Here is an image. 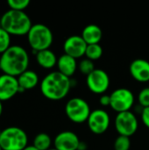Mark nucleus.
<instances>
[{
	"instance_id": "nucleus-1",
	"label": "nucleus",
	"mask_w": 149,
	"mask_h": 150,
	"mask_svg": "<svg viewBox=\"0 0 149 150\" xmlns=\"http://www.w3.org/2000/svg\"><path fill=\"white\" fill-rule=\"evenodd\" d=\"M28 53L21 46L11 45L4 53L1 54L0 69L4 72V74L18 77L28 69Z\"/></svg>"
},
{
	"instance_id": "nucleus-2",
	"label": "nucleus",
	"mask_w": 149,
	"mask_h": 150,
	"mask_svg": "<svg viewBox=\"0 0 149 150\" xmlns=\"http://www.w3.org/2000/svg\"><path fill=\"white\" fill-rule=\"evenodd\" d=\"M42 95L52 101L63 99L68 94L72 82L69 77L59 71H53L43 77L40 84Z\"/></svg>"
},
{
	"instance_id": "nucleus-3",
	"label": "nucleus",
	"mask_w": 149,
	"mask_h": 150,
	"mask_svg": "<svg viewBox=\"0 0 149 150\" xmlns=\"http://www.w3.org/2000/svg\"><path fill=\"white\" fill-rule=\"evenodd\" d=\"M0 26L11 35H27L32 26L30 17L22 11L8 10L0 18Z\"/></svg>"
},
{
	"instance_id": "nucleus-4",
	"label": "nucleus",
	"mask_w": 149,
	"mask_h": 150,
	"mask_svg": "<svg viewBox=\"0 0 149 150\" xmlns=\"http://www.w3.org/2000/svg\"><path fill=\"white\" fill-rule=\"evenodd\" d=\"M27 40L35 53L49 49L54 41V35L51 29L44 24H34L27 33Z\"/></svg>"
},
{
	"instance_id": "nucleus-5",
	"label": "nucleus",
	"mask_w": 149,
	"mask_h": 150,
	"mask_svg": "<svg viewBox=\"0 0 149 150\" xmlns=\"http://www.w3.org/2000/svg\"><path fill=\"white\" fill-rule=\"evenodd\" d=\"M28 146L26 133L18 127H8L0 132V147L3 150H24Z\"/></svg>"
},
{
	"instance_id": "nucleus-6",
	"label": "nucleus",
	"mask_w": 149,
	"mask_h": 150,
	"mask_svg": "<svg viewBox=\"0 0 149 150\" xmlns=\"http://www.w3.org/2000/svg\"><path fill=\"white\" fill-rule=\"evenodd\" d=\"M65 112L70 121L82 124L87 122L91 111L86 100L82 98H72L66 103Z\"/></svg>"
},
{
	"instance_id": "nucleus-7",
	"label": "nucleus",
	"mask_w": 149,
	"mask_h": 150,
	"mask_svg": "<svg viewBox=\"0 0 149 150\" xmlns=\"http://www.w3.org/2000/svg\"><path fill=\"white\" fill-rule=\"evenodd\" d=\"M114 125L119 135L129 138L137 132L139 127L137 117L131 111L118 113L115 118Z\"/></svg>"
},
{
	"instance_id": "nucleus-8",
	"label": "nucleus",
	"mask_w": 149,
	"mask_h": 150,
	"mask_svg": "<svg viewBox=\"0 0 149 150\" xmlns=\"http://www.w3.org/2000/svg\"><path fill=\"white\" fill-rule=\"evenodd\" d=\"M111 108L119 112H128L134 105V95L126 88H119L111 95Z\"/></svg>"
},
{
	"instance_id": "nucleus-9",
	"label": "nucleus",
	"mask_w": 149,
	"mask_h": 150,
	"mask_svg": "<svg viewBox=\"0 0 149 150\" xmlns=\"http://www.w3.org/2000/svg\"><path fill=\"white\" fill-rule=\"evenodd\" d=\"M86 83L92 93L103 95L109 89L110 77L104 69H95L86 76Z\"/></svg>"
},
{
	"instance_id": "nucleus-10",
	"label": "nucleus",
	"mask_w": 149,
	"mask_h": 150,
	"mask_svg": "<svg viewBox=\"0 0 149 150\" xmlns=\"http://www.w3.org/2000/svg\"><path fill=\"white\" fill-rule=\"evenodd\" d=\"M111 123V119L108 112L103 109H96L91 111L87 120L89 129L95 134H105Z\"/></svg>"
},
{
	"instance_id": "nucleus-11",
	"label": "nucleus",
	"mask_w": 149,
	"mask_h": 150,
	"mask_svg": "<svg viewBox=\"0 0 149 150\" xmlns=\"http://www.w3.org/2000/svg\"><path fill=\"white\" fill-rule=\"evenodd\" d=\"M87 46L81 35H71L63 43L64 54L77 60L85 55Z\"/></svg>"
},
{
	"instance_id": "nucleus-12",
	"label": "nucleus",
	"mask_w": 149,
	"mask_h": 150,
	"mask_svg": "<svg viewBox=\"0 0 149 150\" xmlns=\"http://www.w3.org/2000/svg\"><path fill=\"white\" fill-rule=\"evenodd\" d=\"M19 91L18 78L10 75L0 76V101H7L12 98Z\"/></svg>"
},
{
	"instance_id": "nucleus-13",
	"label": "nucleus",
	"mask_w": 149,
	"mask_h": 150,
	"mask_svg": "<svg viewBox=\"0 0 149 150\" xmlns=\"http://www.w3.org/2000/svg\"><path fill=\"white\" fill-rule=\"evenodd\" d=\"M80 143L79 137L71 131L61 132L54 140V149L57 150H78Z\"/></svg>"
},
{
	"instance_id": "nucleus-14",
	"label": "nucleus",
	"mask_w": 149,
	"mask_h": 150,
	"mask_svg": "<svg viewBox=\"0 0 149 150\" xmlns=\"http://www.w3.org/2000/svg\"><path fill=\"white\" fill-rule=\"evenodd\" d=\"M132 77L140 83L149 82V62L145 59L133 60L129 67Z\"/></svg>"
},
{
	"instance_id": "nucleus-15",
	"label": "nucleus",
	"mask_w": 149,
	"mask_h": 150,
	"mask_svg": "<svg viewBox=\"0 0 149 150\" xmlns=\"http://www.w3.org/2000/svg\"><path fill=\"white\" fill-rule=\"evenodd\" d=\"M57 68L60 73H61L62 75L68 76V77H71L76 71L78 69V64L76 62V59L63 54H61L57 61Z\"/></svg>"
},
{
	"instance_id": "nucleus-16",
	"label": "nucleus",
	"mask_w": 149,
	"mask_h": 150,
	"mask_svg": "<svg viewBox=\"0 0 149 150\" xmlns=\"http://www.w3.org/2000/svg\"><path fill=\"white\" fill-rule=\"evenodd\" d=\"M18 85H19V91L24 92L27 90L33 89L39 83V76L38 74L31 69H27L23 72L18 77Z\"/></svg>"
},
{
	"instance_id": "nucleus-17",
	"label": "nucleus",
	"mask_w": 149,
	"mask_h": 150,
	"mask_svg": "<svg viewBox=\"0 0 149 150\" xmlns=\"http://www.w3.org/2000/svg\"><path fill=\"white\" fill-rule=\"evenodd\" d=\"M81 36L87 45L99 44L103 37V32L97 25L90 24L83 29Z\"/></svg>"
},
{
	"instance_id": "nucleus-18",
	"label": "nucleus",
	"mask_w": 149,
	"mask_h": 150,
	"mask_svg": "<svg viewBox=\"0 0 149 150\" xmlns=\"http://www.w3.org/2000/svg\"><path fill=\"white\" fill-rule=\"evenodd\" d=\"M35 58L37 63L43 69H50L57 65L58 58L56 57L55 54L50 49L37 52L35 54Z\"/></svg>"
},
{
	"instance_id": "nucleus-19",
	"label": "nucleus",
	"mask_w": 149,
	"mask_h": 150,
	"mask_svg": "<svg viewBox=\"0 0 149 150\" xmlns=\"http://www.w3.org/2000/svg\"><path fill=\"white\" fill-rule=\"evenodd\" d=\"M51 145H52V139L46 133H40L33 139L32 146H34L37 149L48 150L51 149Z\"/></svg>"
},
{
	"instance_id": "nucleus-20",
	"label": "nucleus",
	"mask_w": 149,
	"mask_h": 150,
	"mask_svg": "<svg viewBox=\"0 0 149 150\" xmlns=\"http://www.w3.org/2000/svg\"><path fill=\"white\" fill-rule=\"evenodd\" d=\"M103 55V47L100 44H92L88 45L85 52V57L92 62L100 59Z\"/></svg>"
},
{
	"instance_id": "nucleus-21",
	"label": "nucleus",
	"mask_w": 149,
	"mask_h": 150,
	"mask_svg": "<svg viewBox=\"0 0 149 150\" xmlns=\"http://www.w3.org/2000/svg\"><path fill=\"white\" fill-rule=\"evenodd\" d=\"M11 47V34L0 26V54L4 53Z\"/></svg>"
},
{
	"instance_id": "nucleus-22",
	"label": "nucleus",
	"mask_w": 149,
	"mask_h": 150,
	"mask_svg": "<svg viewBox=\"0 0 149 150\" xmlns=\"http://www.w3.org/2000/svg\"><path fill=\"white\" fill-rule=\"evenodd\" d=\"M114 150H129L131 148V141L129 137L119 135L113 144Z\"/></svg>"
},
{
	"instance_id": "nucleus-23",
	"label": "nucleus",
	"mask_w": 149,
	"mask_h": 150,
	"mask_svg": "<svg viewBox=\"0 0 149 150\" xmlns=\"http://www.w3.org/2000/svg\"><path fill=\"white\" fill-rule=\"evenodd\" d=\"M78 69L82 74L87 76L95 69V65L92 61L85 58L78 63Z\"/></svg>"
},
{
	"instance_id": "nucleus-24",
	"label": "nucleus",
	"mask_w": 149,
	"mask_h": 150,
	"mask_svg": "<svg viewBox=\"0 0 149 150\" xmlns=\"http://www.w3.org/2000/svg\"><path fill=\"white\" fill-rule=\"evenodd\" d=\"M7 4L10 9L11 10L24 11V10L26 9L30 4V1L29 0H8Z\"/></svg>"
},
{
	"instance_id": "nucleus-25",
	"label": "nucleus",
	"mask_w": 149,
	"mask_h": 150,
	"mask_svg": "<svg viewBox=\"0 0 149 150\" xmlns=\"http://www.w3.org/2000/svg\"><path fill=\"white\" fill-rule=\"evenodd\" d=\"M138 102L142 108L149 107V87L143 88L138 95Z\"/></svg>"
},
{
	"instance_id": "nucleus-26",
	"label": "nucleus",
	"mask_w": 149,
	"mask_h": 150,
	"mask_svg": "<svg viewBox=\"0 0 149 150\" xmlns=\"http://www.w3.org/2000/svg\"><path fill=\"white\" fill-rule=\"evenodd\" d=\"M141 120L145 127L149 128V107L143 108L141 111Z\"/></svg>"
},
{
	"instance_id": "nucleus-27",
	"label": "nucleus",
	"mask_w": 149,
	"mask_h": 150,
	"mask_svg": "<svg viewBox=\"0 0 149 150\" xmlns=\"http://www.w3.org/2000/svg\"><path fill=\"white\" fill-rule=\"evenodd\" d=\"M99 103L102 106H111V96L103 94L99 98Z\"/></svg>"
},
{
	"instance_id": "nucleus-28",
	"label": "nucleus",
	"mask_w": 149,
	"mask_h": 150,
	"mask_svg": "<svg viewBox=\"0 0 149 150\" xmlns=\"http://www.w3.org/2000/svg\"><path fill=\"white\" fill-rule=\"evenodd\" d=\"M87 149V145L83 142H81L80 145H79V148H78V150H86Z\"/></svg>"
},
{
	"instance_id": "nucleus-29",
	"label": "nucleus",
	"mask_w": 149,
	"mask_h": 150,
	"mask_svg": "<svg viewBox=\"0 0 149 150\" xmlns=\"http://www.w3.org/2000/svg\"><path fill=\"white\" fill-rule=\"evenodd\" d=\"M24 150H39V149H37L34 146H32H32H27V147H26V148H25Z\"/></svg>"
},
{
	"instance_id": "nucleus-30",
	"label": "nucleus",
	"mask_w": 149,
	"mask_h": 150,
	"mask_svg": "<svg viewBox=\"0 0 149 150\" xmlns=\"http://www.w3.org/2000/svg\"><path fill=\"white\" fill-rule=\"evenodd\" d=\"M3 112V105H2V101H0V116L2 115Z\"/></svg>"
},
{
	"instance_id": "nucleus-31",
	"label": "nucleus",
	"mask_w": 149,
	"mask_h": 150,
	"mask_svg": "<svg viewBox=\"0 0 149 150\" xmlns=\"http://www.w3.org/2000/svg\"><path fill=\"white\" fill-rule=\"evenodd\" d=\"M48 150H57L56 149H54V148H51L50 149H48Z\"/></svg>"
},
{
	"instance_id": "nucleus-32",
	"label": "nucleus",
	"mask_w": 149,
	"mask_h": 150,
	"mask_svg": "<svg viewBox=\"0 0 149 150\" xmlns=\"http://www.w3.org/2000/svg\"><path fill=\"white\" fill-rule=\"evenodd\" d=\"M0 62H1V54H0Z\"/></svg>"
},
{
	"instance_id": "nucleus-33",
	"label": "nucleus",
	"mask_w": 149,
	"mask_h": 150,
	"mask_svg": "<svg viewBox=\"0 0 149 150\" xmlns=\"http://www.w3.org/2000/svg\"><path fill=\"white\" fill-rule=\"evenodd\" d=\"M0 150H3V149H2V148H1V147H0Z\"/></svg>"
}]
</instances>
